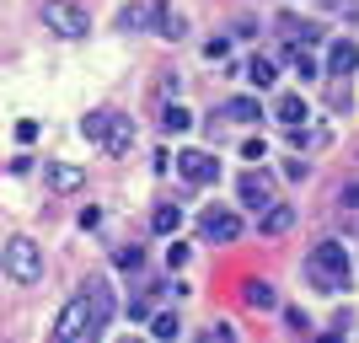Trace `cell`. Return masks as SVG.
Returning <instances> with one entry per match:
<instances>
[{
  "mask_svg": "<svg viewBox=\"0 0 359 343\" xmlns=\"http://www.w3.org/2000/svg\"><path fill=\"white\" fill-rule=\"evenodd\" d=\"M354 70H359V43L354 38H332L327 43V75L332 81H348Z\"/></svg>",
  "mask_w": 359,
  "mask_h": 343,
  "instance_id": "8",
  "label": "cell"
},
{
  "mask_svg": "<svg viewBox=\"0 0 359 343\" xmlns=\"http://www.w3.org/2000/svg\"><path fill=\"white\" fill-rule=\"evenodd\" d=\"M11 135H16V145H32V140H38V123H32V119H22V123L11 129Z\"/></svg>",
  "mask_w": 359,
  "mask_h": 343,
  "instance_id": "27",
  "label": "cell"
},
{
  "mask_svg": "<svg viewBox=\"0 0 359 343\" xmlns=\"http://www.w3.org/2000/svg\"><path fill=\"white\" fill-rule=\"evenodd\" d=\"M81 182H86L81 166H70V161H54V166H48V188H54V194H81Z\"/></svg>",
  "mask_w": 359,
  "mask_h": 343,
  "instance_id": "14",
  "label": "cell"
},
{
  "mask_svg": "<svg viewBox=\"0 0 359 343\" xmlns=\"http://www.w3.org/2000/svg\"><path fill=\"white\" fill-rule=\"evenodd\" d=\"M354 0H322V11H348Z\"/></svg>",
  "mask_w": 359,
  "mask_h": 343,
  "instance_id": "34",
  "label": "cell"
},
{
  "mask_svg": "<svg viewBox=\"0 0 359 343\" xmlns=\"http://www.w3.org/2000/svg\"><path fill=\"white\" fill-rule=\"evenodd\" d=\"M182 263H188V241H172L166 247V269H182Z\"/></svg>",
  "mask_w": 359,
  "mask_h": 343,
  "instance_id": "26",
  "label": "cell"
},
{
  "mask_svg": "<svg viewBox=\"0 0 359 343\" xmlns=\"http://www.w3.org/2000/svg\"><path fill=\"white\" fill-rule=\"evenodd\" d=\"M129 316H135V322H150V300H129Z\"/></svg>",
  "mask_w": 359,
  "mask_h": 343,
  "instance_id": "33",
  "label": "cell"
},
{
  "mask_svg": "<svg viewBox=\"0 0 359 343\" xmlns=\"http://www.w3.org/2000/svg\"><path fill=\"white\" fill-rule=\"evenodd\" d=\"M204 338H210V343H225V338H231V322H210V328H204Z\"/></svg>",
  "mask_w": 359,
  "mask_h": 343,
  "instance_id": "29",
  "label": "cell"
},
{
  "mask_svg": "<svg viewBox=\"0 0 359 343\" xmlns=\"http://www.w3.org/2000/svg\"><path fill=\"white\" fill-rule=\"evenodd\" d=\"M285 177H290V182H306V161H295V156H290V161H285Z\"/></svg>",
  "mask_w": 359,
  "mask_h": 343,
  "instance_id": "32",
  "label": "cell"
},
{
  "mask_svg": "<svg viewBox=\"0 0 359 343\" xmlns=\"http://www.w3.org/2000/svg\"><path fill=\"white\" fill-rule=\"evenodd\" d=\"M327 107H348V91H344V81H332V91H327Z\"/></svg>",
  "mask_w": 359,
  "mask_h": 343,
  "instance_id": "31",
  "label": "cell"
},
{
  "mask_svg": "<svg viewBox=\"0 0 359 343\" xmlns=\"http://www.w3.org/2000/svg\"><path fill=\"white\" fill-rule=\"evenodd\" d=\"M285 322H290V328H295V332H311V316H306V311H295V306H290V311H285Z\"/></svg>",
  "mask_w": 359,
  "mask_h": 343,
  "instance_id": "28",
  "label": "cell"
},
{
  "mask_svg": "<svg viewBox=\"0 0 359 343\" xmlns=\"http://www.w3.org/2000/svg\"><path fill=\"white\" fill-rule=\"evenodd\" d=\"M0 263H6V274H11L16 284H38L43 279V247H38L32 236H11L6 253H0Z\"/></svg>",
  "mask_w": 359,
  "mask_h": 343,
  "instance_id": "3",
  "label": "cell"
},
{
  "mask_svg": "<svg viewBox=\"0 0 359 343\" xmlns=\"http://www.w3.org/2000/svg\"><path fill=\"white\" fill-rule=\"evenodd\" d=\"M290 225H295V204H279V199H273L269 209H257V236H285Z\"/></svg>",
  "mask_w": 359,
  "mask_h": 343,
  "instance_id": "10",
  "label": "cell"
},
{
  "mask_svg": "<svg viewBox=\"0 0 359 343\" xmlns=\"http://www.w3.org/2000/svg\"><path fill=\"white\" fill-rule=\"evenodd\" d=\"M156 32L177 43L182 32H188V16H182V11H172V6H166V0H161V11H156Z\"/></svg>",
  "mask_w": 359,
  "mask_h": 343,
  "instance_id": "16",
  "label": "cell"
},
{
  "mask_svg": "<svg viewBox=\"0 0 359 343\" xmlns=\"http://www.w3.org/2000/svg\"><path fill=\"white\" fill-rule=\"evenodd\" d=\"M107 316H113V290H107V279H86L81 290H75V300L60 311L54 338H60V343H70V338H97V332L107 328Z\"/></svg>",
  "mask_w": 359,
  "mask_h": 343,
  "instance_id": "1",
  "label": "cell"
},
{
  "mask_svg": "<svg viewBox=\"0 0 359 343\" xmlns=\"http://www.w3.org/2000/svg\"><path fill=\"white\" fill-rule=\"evenodd\" d=\"M113 263H118V269H129V274H140V269H145V253H140V247H118V253H113Z\"/></svg>",
  "mask_w": 359,
  "mask_h": 343,
  "instance_id": "23",
  "label": "cell"
},
{
  "mask_svg": "<svg viewBox=\"0 0 359 343\" xmlns=\"http://www.w3.org/2000/svg\"><path fill=\"white\" fill-rule=\"evenodd\" d=\"M161 129L166 135H188V129H194V113H188L182 102H166L161 107Z\"/></svg>",
  "mask_w": 359,
  "mask_h": 343,
  "instance_id": "17",
  "label": "cell"
},
{
  "mask_svg": "<svg viewBox=\"0 0 359 343\" xmlns=\"http://www.w3.org/2000/svg\"><path fill=\"white\" fill-rule=\"evenodd\" d=\"M247 75H252V86H273V81H279V60H269V54H257V60L247 65Z\"/></svg>",
  "mask_w": 359,
  "mask_h": 343,
  "instance_id": "20",
  "label": "cell"
},
{
  "mask_svg": "<svg viewBox=\"0 0 359 343\" xmlns=\"http://www.w3.org/2000/svg\"><path fill=\"white\" fill-rule=\"evenodd\" d=\"M156 11H161V0H135V6L118 11V27L123 32H145V27H156Z\"/></svg>",
  "mask_w": 359,
  "mask_h": 343,
  "instance_id": "13",
  "label": "cell"
},
{
  "mask_svg": "<svg viewBox=\"0 0 359 343\" xmlns=\"http://www.w3.org/2000/svg\"><path fill=\"white\" fill-rule=\"evenodd\" d=\"M43 27L60 32V38H70V43H81L91 32V16L75 6V0H43Z\"/></svg>",
  "mask_w": 359,
  "mask_h": 343,
  "instance_id": "4",
  "label": "cell"
},
{
  "mask_svg": "<svg viewBox=\"0 0 359 343\" xmlns=\"http://www.w3.org/2000/svg\"><path fill=\"white\" fill-rule=\"evenodd\" d=\"M198 236L215 241V247H231V241L241 236V215H236V209H225V204L198 209Z\"/></svg>",
  "mask_w": 359,
  "mask_h": 343,
  "instance_id": "5",
  "label": "cell"
},
{
  "mask_svg": "<svg viewBox=\"0 0 359 343\" xmlns=\"http://www.w3.org/2000/svg\"><path fill=\"white\" fill-rule=\"evenodd\" d=\"M263 156H269V145H263V140H257V135H247V140H241V161H263Z\"/></svg>",
  "mask_w": 359,
  "mask_h": 343,
  "instance_id": "25",
  "label": "cell"
},
{
  "mask_svg": "<svg viewBox=\"0 0 359 343\" xmlns=\"http://www.w3.org/2000/svg\"><path fill=\"white\" fill-rule=\"evenodd\" d=\"M290 60H295V75H300V81H306V86H311L316 75H322V65H316L311 54H306V48H290Z\"/></svg>",
  "mask_w": 359,
  "mask_h": 343,
  "instance_id": "22",
  "label": "cell"
},
{
  "mask_svg": "<svg viewBox=\"0 0 359 343\" xmlns=\"http://www.w3.org/2000/svg\"><path fill=\"white\" fill-rule=\"evenodd\" d=\"M306 279L322 290V295H338L354 284V269H348V247L344 241H316L311 257H306Z\"/></svg>",
  "mask_w": 359,
  "mask_h": 343,
  "instance_id": "2",
  "label": "cell"
},
{
  "mask_svg": "<svg viewBox=\"0 0 359 343\" xmlns=\"http://www.w3.org/2000/svg\"><path fill=\"white\" fill-rule=\"evenodd\" d=\"M107 123H113V107H97V113H86V119H81V135H86L91 145H102Z\"/></svg>",
  "mask_w": 359,
  "mask_h": 343,
  "instance_id": "19",
  "label": "cell"
},
{
  "mask_svg": "<svg viewBox=\"0 0 359 343\" xmlns=\"http://www.w3.org/2000/svg\"><path fill=\"white\" fill-rule=\"evenodd\" d=\"M177 172H182V182L210 188L220 177V156H210V150H177Z\"/></svg>",
  "mask_w": 359,
  "mask_h": 343,
  "instance_id": "6",
  "label": "cell"
},
{
  "mask_svg": "<svg viewBox=\"0 0 359 343\" xmlns=\"http://www.w3.org/2000/svg\"><path fill=\"white\" fill-rule=\"evenodd\" d=\"M338 204H344V215H359V177L338 188Z\"/></svg>",
  "mask_w": 359,
  "mask_h": 343,
  "instance_id": "24",
  "label": "cell"
},
{
  "mask_svg": "<svg viewBox=\"0 0 359 343\" xmlns=\"http://www.w3.org/2000/svg\"><path fill=\"white\" fill-rule=\"evenodd\" d=\"M129 145H135V123L113 107V123H107V135H102V150L107 156H129Z\"/></svg>",
  "mask_w": 359,
  "mask_h": 343,
  "instance_id": "12",
  "label": "cell"
},
{
  "mask_svg": "<svg viewBox=\"0 0 359 343\" xmlns=\"http://www.w3.org/2000/svg\"><path fill=\"white\" fill-rule=\"evenodd\" d=\"M241 306L247 311H273L279 306V290L269 279H241Z\"/></svg>",
  "mask_w": 359,
  "mask_h": 343,
  "instance_id": "11",
  "label": "cell"
},
{
  "mask_svg": "<svg viewBox=\"0 0 359 343\" xmlns=\"http://www.w3.org/2000/svg\"><path fill=\"white\" fill-rule=\"evenodd\" d=\"M97 225H102V209H97V204L81 209V231H97Z\"/></svg>",
  "mask_w": 359,
  "mask_h": 343,
  "instance_id": "30",
  "label": "cell"
},
{
  "mask_svg": "<svg viewBox=\"0 0 359 343\" xmlns=\"http://www.w3.org/2000/svg\"><path fill=\"white\" fill-rule=\"evenodd\" d=\"M236 199L252 209V215H257V209H269V204H273V177H269V172H241Z\"/></svg>",
  "mask_w": 359,
  "mask_h": 343,
  "instance_id": "7",
  "label": "cell"
},
{
  "mask_svg": "<svg viewBox=\"0 0 359 343\" xmlns=\"http://www.w3.org/2000/svg\"><path fill=\"white\" fill-rule=\"evenodd\" d=\"M215 123H263V102L257 97H231L215 107Z\"/></svg>",
  "mask_w": 359,
  "mask_h": 343,
  "instance_id": "9",
  "label": "cell"
},
{
  "mask_svg": "<svg viewBox=\"0 0 359 343\" xmlns=\"http://www.w3.org/2000/svg\"><path fill=\"white\" fill-rule=\"evenodd\" d=\"M177 225H182V209L172 204V199H161V204L150 209V231H161V236H177Z\"/></svg>",
  "mask_w": 359,
  "mask_h": 343,
  "instance_id": "15",
  "label": "cell"
},
{
  "mask_svg": "<svg viewBox=\"0 0 359 343\" xmlns=\"http://www.w3.org/2000/svg\"><path fill=\"white\" fill-rule=\"evenodd\" d=\"M273 119H279V123H306V97H295V91H285V97L273 102Z\"/></svg>",
  "mask_w": 359,
  "mask_h": 343,
  "instance_id": "18",
  "label": "cell"
},
{
  "mask_svg": "<svg viewBox=\"0 0 359 343\" xmlns=\"http://www.w3.org/2000/svg\"><path fill=\"white\" fill-rule=\"evenodd\" d=\"M150 332H156V338H177V332H182V316L177 311H156V316H150Z\"/></svg>",
  "mask_w": 359,
  "mask_h": 343,
  "instance_id": "21",
  "label": "cell"
}]
</instances>
